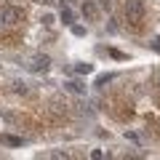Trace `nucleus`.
I'll list each match as a JSON object with an SVG mask.
<instances>
[{"label": "nucleus", "mask_w": 160, "mask_h": 160, "mask_svg": "<svg viewBox=\"0 0 160 160\" xmlns=\"http://www.w3.org/2000/svg\"><path fill=\"white\" fill-rule=\"evenodd\" d=\"M24 29V11L13 6L0 8V48H13Z\"/></svg>", "instance_id": "f257e3e1"}, {"label": "nucleus", "mask_w": 160, "mask_h": 160, "mask_svg": "<svg viewBox=\"0 0 160 160\" xmlns=\"http://www.w3.org/2000/svg\"><path fill=\"white\" fill-rule=\"evenodd\" d=\"M123 3V19L131 32L144 29V0H120Z\"/></svg>", "instance_id": "f03ea898"}, {"label": "nucleus", "mask_w": 160, "mask_h": 160, "mask_svg": "<svg viewBox=\"0 0 160 160\" xmlns=\"http://www.w3.org/2000/svg\"><path fill=\"white\" fill-rule=\"evenodd\" d=\"M107 112L112 115L118 123H126V120L133 118V102L126 93H112V96L107 99Z\"/></svg>", "instance_id": "7ed1b4c3"}, {"label": "nucleus", "mask_w": 160, "mask_h": 160, "mask_svg": "<svg viewBox=\"0 0 160 160\" xmlns=\"http://www.w3.org/2000/svg\"><path fill=\"white\" fill-rule=\"evenodd\" d=\"M155 104H158V107H160V91L155 93Z\"/></svg>", "instance_id": "20e7f679"}]
</instances>
